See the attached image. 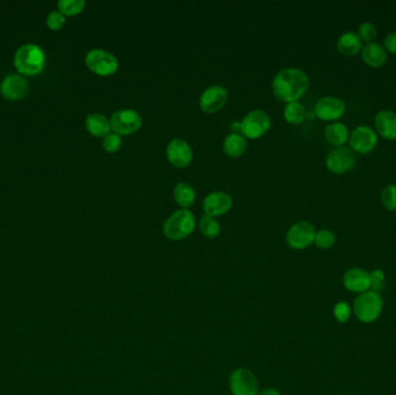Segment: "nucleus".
Wrapping results in <instances>:
<instances>
[{
	"instance_id": "24",
	"label": "nucleus",
	"mask_w": 396,
	"mask_h": 395,
	"mask_svg": "<svg viewBox=\"0 0 396 395\" xmlns=\"http://www.w3.org/2000/svg\"><path fill=\"white\" fill-rule=\"evenodd\" d=\"M174 198L179 205L187 209L194 204L195 191L194 188L188 183L180 182L174 188Z\"/></svg>"
},
{
	"instance_id": "18",
	"label": "nucleus",
	"mask_w": 396,
	"mask_h": 395,
	"mask_svg": "<svg viewBox=\"0 0 396 395\" xmlns=\"http://www.w3.org/2000/svg\"><path fill=\"white\" fill-rule=\"evenodd\" d=\"M375 132L387 141L396 139V112L389 109H384L377 112L374 117Z\"/></svg>"
},
{
	"instance_id": "13",
	"label": "nucleus",
	"mask_w": 396,
	"mask_h": 395,
	"mask_svg": "<svg viewBox=\"0 0 396 395\" xmlns=\"http://www.w3.org/2000/svg\"><path fill=\"white\" fill-rule=\"evenodd\" d=\"M342 284L350 292L360 295L371 290L370 272L362 268L348 269L343 274Z\"/></svg>"
},
{
	"instance_id": "27",
	"label": "nucleus",
	"mask_w": 396,
	"mask_h": 395,
	"mask_svg": "<svg viewBox=\"0 0 396 395\" xmlns=\"http://www.w3.org/2000/svg\"><path fill=\"white\" fill-rule=\"evenodd\" d=\"M199 230L208 238H216L221 232V225L213 217L204 215L199 222Z\"/></svg>"
},
{
	"instance_id": "31",
	"label": "nucleus",
	"mask_w": 396,
	"mask_h": 395,
	"mask_svg": "<svg viewBox=\"0 0 396 395\" xmlns=\"http://www.w3.org/2000/svg\"><path fill=\"white\" fill-rule=\"evenodd\" d=\"M370 278L372 291L380 294L385 287V272L382 269H374L370 272Z\"/></svg>"
},
{
	"instance_id": "12",
	"label": "nucleus",
	"mask_w": 396,
	"mask_h": 395,
	"mask_svg": "<svg viewBox=\"0 0 396 395\" xmlns=\"http://www.w3.org/2000/svg\"><path fill=\"white\" fill-rule=\"evenodd\" d=\"M347 106L340 97H325L315 104L314 112L319 119L327 122H337L343 117Z\"/></svg>"
},
{
	"instance_id": "35",
	"label": "nucleus",
	"mask_w": 396,
	"mask_h": 395,
	"mask_svg": "<svg viewBox=\"0 0 396 395\" xmlns=\"http://www.w3.org/2000/svg\"><path fill=\"white\" fill-rule=\"evenodd\" d=\"M382 47L385 48L387 53H396V30L386 35Z\"/></svg>"
},
{
	"instance_id": "26",
	"label": "nucleus",
	"mask_w": 396,
	"mask_h": 395,
	"mask_svg": "<svg viewBox=\"0 0 396 395\" xmlns=\"http://www.w3.org/2000/svg\"><path fill=\"white\" fill-rule=\"evenodd\" d=\"M315 246L322 250H330L336 243V235L332 230L322 228L317 232L314 240Z\"/></svg>"
},
{
	"instance_id": "34",
	"label": "nucleus",
	"mask_w": 396,
	"mask_h": 395,
	"mask_svg": "<svg viewBox=\"0 0 396 395\" xmlns=\"http://www.w3.org/2000/svg\"><path fill=\"white\" fill-rule=\"evenodd\" d=\"M47 25L51 30H60L65 25V15L60 11L50 12L47 18Z\"/></svg>"
},
{
	"instance_id": "36",
	"label": "nucleus",
	"mask_w": 396,
	"mask_h": 395,
	"mask_svg": "<svg viewBox=\"0 0 396 395\" xmlns=\"http://www.w3.org/2000/svg\"><path fill=\"white\" fill-rule=\"evenodd\" d=\"M258 395H282L280 394V392L276 388L273 387H268L264 388V390H262V391L258 392Z\"/></svg>"
},
{
	"instance_id": "3",
	"label": "nucleus",
	"mask_w": 396,
	"mask_h": 395,
	"mask_svg": "<svg viewBox=\"0 0 396 395\" xmlns=\"http://www.w3.org/2000/svg\"><path fill=\"white\" fill-rule=\"evenodd\" d=\"M384 299L382 295L369 290L362 292L354 302V313L362 324H373L382 315Z\"/></svg>"
},
{
	"instance_id": "5",
	"label": "nucleus",
	"mask_w": 396,
	"mask_h": 395,
	"mask_svg": "<svg viewBox=\"0 0 396 395\" xmlns=\"http://www.w3.org/2000/svg\"><path fill=\"white\" fill-rule=\"evenodd\" d=\"M230 391L232 395H258L260 392L258 381L251 370L239 368L230 376Z\"/></svg>"
},
{
	"instance_id": "30",
	"label": "nucleus",
	"mask_w": 396,
	"mask_h": 395,
	"mask_svg": "<svg viewBox=\"0 0 396 395\" xmlns=\"http://www.w3.org/2000/svg\"><path fill=\"white\" fill-rule=\"evenodd\" d=\"M382 203L388 211H396V184L385 187L382 193Z\"/></svg>"
},
{
	"instance_id": "22",
	"label": "nucleus",
	"mask_w": 396,
	"mask_h": 395,
	"mask_svg": "<svg viewBox=\"0 0 396 395\" xmlns=\"http://www.w3.org/2000/svg\"><path fill=\"white\" fill-rule=\"evenodd\" d=\"M86 129L90 134H93L95 137H103L105 139L107 134H110L109 131L112 130L110 127V121L102 114H90L87 116Z\"/></svg>"
},
{
	"instance_id": "37",
	"label": "nucleus",
	"mask_w": 396,
	"mask_h": 395,
	"mask_svg": "<svg viewBox=\"0 0 396 395\" xmlns=\"http://www.w3.org/2000/svg\"><path fill=\"white\" fill-rule=\"evenodd\" d=\"M231 129H232L233 131L241 130V123H232V124H231Z\"/></svg>"
},
{
	"instance_id": "10",
	"label": "nucleus",
	"mask_w": 396,
	"mask_h": 395,
	"mask_svg": "<svg viewBox=\"0 0 396 395\" xmlns=\"http://www.w3.org/2000/svg\"><path fill=\"white\" fill-rule=\"evenodd\" d=\"M317 230L308 222H298L286 232V243L293 250H305L314 243Z\"/></svg>"
},
{
	"instance_id": "17",
	"label": "nucleus",
	"mask_w": 396,
	"mask_h": 395,
	"mask_svg": "<svg viewBox=\"0 0 396 395\" xmlns=\"http://www.w3.org/2000/svg\"><path fill=\"white\" fill-rule=\"evenodd\" d=\"M167 158L175 167H186L193 160L190 145L184 139H173L167 145Z\"/></svg>"
},
{
	"instance_id": "15",
	"label": "nucleus",
	"mask_w": 396,
	"mask_h": 395,
	"mask_svg": "<svg viewBox=\"0 0 396 395\" xmlns=\"http://www.w3.org/2000/svg\"><path fill=\"white\" fill-rule=\"evenodd\" d=\"M232 198L224 191H213L208 195L203 202V208L206 215L217 217L228 213L232 208Z\"/></svg>"
},
{
	"instance_id": "23",
	"label": "nucleus",
	"mask_w": 396,
	"mask_h": 395,
	"mask_svg": "<svg viewBox=\"0 0 396 395\" xmlns=\"http://www.w3.org/2000/svg\"><path fill=\"white\" fill-rule=\"evenodd\" d=\"M246 146L247 141L243 134L233 132V134H228L227 137L225 139L223 149H224V152L230 157L238 158L245 152Z\"/></svg>"
},
{
	"instance_id": "9",
	"label": "nucleus",
	"mask_w": 396,
	"mask_h": 395,
	"mask_svg": "<svg viewBox=\"0 0 396 395\" xmlns=\"http://www.w3.org/2000/svg\"><path fill=\"white\" fill-rule=\"evenodd\" d=\"M378 134L372 128L367 125H359L350 132L349 145L350 149L359 154H369L378 145Z\"/></svg>"
},
{
	"instance_id": "2",
	"label": "nucleus",
	"mask_w": 396,
	"mask_h": 395,
	"mask_svg": "<svg viewBox=\"0 0 396 395\" xmlns=\"http://www.w3.org/2000/svg\"><path fill=\"white\" fill-rule=\"evenodd\" d=\"M14 65L21 75H38L45 69V53L38 45H23L15 53Z\"/></svg>"
},
{
	"instance_id": "4",
	"label": "nucleus",
	"mask_w": 396,
	"mask_h": 395,
	"mask_svg": "<svg viewBox=\"0 0 396 395\" xmlns=\"http://www.w3.org/2000/svg\"><path fill=\"white\" fill-rule=\"evenodd\" d=\"M196 220L188 209L177 210L164 222V233L171 240L187 238L194 232Z\"/></svg>"
},
{
	"instance_id": "20",
	"label": "nucleus",
	"mask_w": 396,
	"mask_h": 395,
	"mask_svg": "<svg viewBox=\"0 0 396 395\" xmlns=\"http://www.w3.org/2000/svg\"><path fill=\"white\" fill-rule=\"evenodd\" d=\"M336 48L342 56L355 57L362 49V42L354 32H345L337 38Z\"/></svg>"
},
{
	"instance_id": "8",
	"label": "nucleus",
	"mask_w": 396,
	"mask_h": 395,
	"mask_svg": "<svg viewBox=\"0 0 396 395\" xmlns=\"http://www.w3.org/2000/svg\"><path fill=\"white\" fill-rule=\"evenodd\" d=\"M271 125L270 116L264 110L255 109L248 112L241 121V132L248 139L261 137L269 130Z\"/></svg>"
},
{
	"instance_id": "6",
	"label": "nucleus",
	"mask_w": 396,
	"mask_h": 395,
	"mask_svg": "<svg viewBox=\"0 0 396 395\" xmlns=\"http://www.w3.org/2000/svg\"><path fill=\"white\" fill-rule=\"evenodd\" d=\"M85 63L90 71L99 75H110L119 69V60L112 53L102 49H93L87 53Z\"/></svg>"
},
{
	"instance_id": "19",
	"label": "nucleus",
	"mask_w": 396,
	"mask_h": 395,
	"mask_svg": "<svg viewBox=\"0 0 396 395\" xmlns=\"http://www.w3.org/2000/svg\"><path fill=\"white\" fill-rule=\"evenodd\" d=\"M360 55H362V62L367 64V67H373V69L384 67L388 60V53L382 45H379L377 42L362 45Z\"/></svg>"
},
{
	"instance_id": "16",
	"label": "nucleus",
	"mask_w": 396,
	"mask_h": 395,
	"mask_svg": "<svg viewBox=\"0 0 396 395\" xmlns=\"http://www.w3.org/2000/svg\"><path fill=\"white\" fill-rule=\"evenodd\" d=\"M28 92V82L19 75H10L0 85L1 95L11 101L21 100Z\"/></svg>"
},
{
	"instance_id": "1",
	"label": "nucleus",
	"mask_w": 396,
	"mask_h": 395,
	"mask_svg": "<svg viewBox=\"0 0 396 395\" xmlns=\"http://www.w3.org/2000/svg\"><path fill=\"white\" fill-rule=\"evenodd\" d=\"M310 87V79L306 73L295 67H288L277 73L273 79V93L280 101L295 102L306 93Z\"/></svg>"
},
{
	"instance_id": "21",
	"label": "nucleus",
	"mask_w": 396,
	"mask_h": 395,
	"mask_svg": "<svg viewBox=\"0 0 396 395\" xmlns=\"http://www.w3.org/2000/svg\"><path fill=\"white\" fill-rule=\"evenodd\" d=\"M325 141L330 144V145L335 146V147H340L344 146L349 142V137H350V131L348 127L342 122H332L329 123L325 129Z\"/></svg>"
},
{
	"instance_id": "32",
	"label": "nucleus",
	"mask_w": 396,
	"mask_h": 395,
	"mask_svg": "<svg viewBox=\"0 0 396 395\" xmlns=\"http://www.w3.org/2000/svg\"><path fill=\"white\" fill-rule=\"evenodd\" d=\"M334 317L340 324H345L349 320V318L351 315V309L349 304L345 302H337L335 307H334Z\"/></svg>"
},
{
	"instance_id": "7",
	"label": "nucleus",
	"mask_w": 396,
	"mask_h": 395,
	"mask_svg": "<svg viewBox=\"0 0 396 395\" xmlns=\"http://www.w3.org/2000/svg\"><path fill=\"white\" fill-rule=\"evenodd\" d=\"M325 166L333 174H345L355 168L356 153L347 146L335 147L325 158Z\"/></svg>"
},
{
	"instance_id": "28",
	"label": "nucleus",
	"mask_w": 396,
	"mask_h": 395,
	"mask_svg": "<svg viewBox=\"0 0 396 395\" xmlns=\"http://www.w3.org/2000/svg\"><path fill=\"white\" fill-rule=\"evenodd\" d=\"M86 3L84 0H60L58 8L64 15H77L84 11Z\"/></svg>"
},
{
	"instance_id": "11",
	"label": "nucleus",
	"mask_w": 396,
	"mask_h": 395,
	"mask_svg": "<svg viewBox=\"0 0 396 395\" xmlns=\"http://www.w3.org/2000/svg\"><path fill=\"white\" fill-rule=\"evenodd\" d=\"M143 119L138 112L132 109H120L110 119L112 130L117 134H130L139 130Z\"/></svg>"
},
{
	"instance_id": "25",
	"label": "nucleus",
	"mask_w": 396,
	"mask_h": 395,
	"mask_svg": "<svg viewBox=\"0 0 396 395\" xmlns=\"http://www.w3.org/2000/svg\"><path fill=\"white\" fill-rule=\"evenodd\" d=\"M284 117L288 123L300 124L306 117V108L298 101L290 102L285 107Z\"/></svg>"
},
{
	"instance_id": "29",
	"label": "nucleus",
	"mask_w": 396,
	"mask_h": 395,
	"mask_svg": "<svg viewBox=\"0 0 396 395\" xmlns=\"http://www.w3.org/2000/svg\"><path fill=\"white\" fill-rule=\"evenodd\" d=\"M356 34L358 35L360 41L365 42V45L372 43L378 36L377 27L374 26L373 23H367H367H362V25H359L358 29H357V33Z\"/></svg>"
},
{
	"instance_id": "33",
	"label": "nucleus",
	"mask_w": 396,
	"mask_h": 395,
	"mask_svg": "<svg viewBox=\"0 0 396 395\" xmlns=\"http://www.w3.org/2000/svg\"><path fill=\"white\" fill-rule=\"evenodd\" d=\"M102 145L107 152H116L122 146V139H121L120 134H115V132L107 134L103 139Z\"/></svg>"
},
{
	"instance_id": "14",
	"label": "nucleus",
	"mask_w": 396,
	"mask_h": 395,
	"mask_svg": "<svg viewBox=\"0 0 396 395\" xmlns=\"http://www.w3.org/2000/svg\"><path fill=\"white\" fill-rule=\"evenodd\" d=\"M226 100H227V91L225 90L223 86H211L201 95L199 106L203 112L212 114L223 108Z\"/></svg>"
}]
</instances>
